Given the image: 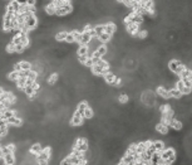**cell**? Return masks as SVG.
<instances>
[{
	"mask_svg": "<svg viewBox=\"0 0 192 165\" xmlns=\"http://www.w3.org/2000/svg\"><path fill=\"white\" fill-rule=\"evenodd\" d=\"M7 121H8L9 125L15 126V127H20V126L23 125V120H21L20 117H18L16 115H14V116H11V117H9Z\"/></svg>",
	"mask_w": 192,
	"mask_h": 165,
	"instance_id": "9c48e42d",
	"label": "cell"
},
{
	"mask_svg": "<svg viewBox=\"0 0 192 165\" xmlns=\"http://www.w3.org/2000/svg\"><path fill=\"white\" fill-rule=\"evenodd\" d=\"M15 1L20 5V7H23V5H27V1L28 0H15Z\"/></svg>",
	"mask_w": 192,
	"mask_h": 165,
	"instance_id": "74e56055",
	"label": "cell"
},
{
	"mask_svg": "<svg viewBox=\"0 0 192 165\" xmlns=\"http://www.w3.org/2000/svg\"><path fill=\"white\" fill-rule=\"evenodd\" d=\"M25 25L28 27L29 30H34L35 28L38 27V18L35 14H30L25 16Z\"/></svg>",
	"mask_w": 192,
	"mask_h": 165,
	"instance_id": "277c9868",
	"label": "cell"
},
{
	"mask_svg": "<svg viewBox=\"0 0 192 165\" xmlns=\"http://www.w3.org/2000/svg\"><path fill=\"white\" fill-rule=\"evenodd\" d=\"M7 52L8 53H15V44L13 42H9V44L7 46Z\"/></svg>",
	"mask_w": 192,
	"mask_h": 165,
	"instance_id": "1f68e13d",
	"label": "cell"
},
{
	"mask_svg": "<svg viewBox=\"0 0 192 165\" xmlns=\"http://www.w3.org/2000/svg\"><path fill=\"white\" fill-rule=\"evenodd\" d=\"M98 39L102 42V43H109V42L112 40V35L111 34H107V33H102L98 37Z\"/></svg>",
	"mask_w": 192,
	"mask_h": 165,
	"instance_id": "7402d4cb",
	"label": "cell"
},
{
	"mask_svg": "<svg viewBox=\"0 0 192 165\" xmlns=\"http://www.w3.org/2000/svg\"><path fill=\"white\" fill-rule=\"evenodd\" d=\"M15 82H16V86H18V88H19V90H24V87L27 86V83H25L27 78L25 77H19Z\"/></svg>",
	"mask_w": 192,
	"mask_h": 165,
	"instance_id": "cb8c5ba5",
	"label": "cell"
},
{
	"mask_svg": "<svg viewBox=\"0 0 192 165\" xmlns=\"http://www.w3.org/2000/svg\"><path fill=\"white\" fill-rule=\"evenodd\" d=\"M19 66H20V71L32 69V63L29 60H19Z\"/></svg>",
	"mask_w": 192,
	"mask_h": 165,
	"instance_id": "ac0fdd59",
	"label": "cell"
},
{
	"mask_svg": "<svg viewBox=\"0 0 192 165\" xmlns=\"http://www.w3.org/2000/svg\"><path fill=\"white\" fill-rule=\"evenodd\" d=\"M152 143H153V146H154V150L156 151L161 152L162 150L165 149V143L162 141V140H154V141H152Z\"/></svg>",
	"mask_w": 192,
	"mask_h": 165,
	"instance_id": "e0dca14e",
	"label": "cell"
},
{
	"mask_svg": "<svg viewBox=\"0 0 192 165\" xmlns=\"http://www.w3.org/2000/svg\"><path fill=\"white\" fill-rule=\"evenodd\" d=\"M94 116V111L91 106H87V108L84 110V113H83V117L87 119V120H91L92 117Z\"/></svg>",
	"mask_w": 192,
	"mask_h": 165,
	"instance_id": "ffe728a7",
	"label": "cell"
},
{
	"mask_svg": "<svg viewBox=\"0 0 192 165\" xmlns=\"http://www.w3.org/2000/svg\"><path fill=\"white\" fill-rule=\"evenodd\" d=\"M10 4L13 5V8H14V10H15V13H19V10H20V5L18 4V3L15 1V0H11Z\"/></svg>",
	"mask_w": 192,
	"mask_h": 165,
	"instance_id": "836d02e7",
	"label": "cell"
},
{
	"mask_svg": "<svg viewBox=\"0 0 192 165\" xmlns=\"http://www.w3.org/2000/svg\"><path fill=\"white\" fill-rule=\"evenodd\" d=\"M27 5L28 7H35V5H37V0H28Z\"/></svg>",
	"mask_w": 192,
	"mask_h": 165,
	"instance_id": "8d00e7d4",
	"label": "cell"
},
{
	"mask_svg": "<svg viewBox=\"0 0 192 165\" xmlns=\"http://www.w3.org/2000/svg\"><path fill=\"white\" fill-rule=\"evenodd\" d=\"M92 71H93V73L95 76H103L104 75V68H102L99 64H93Z\"/></svg>",
	"mask_w": 192,
	"mask_h": 165,
	"instance_id": "d6986e66",
	"label": "cell"
},
{
	"mask_svg": "<svg viewBox=\"0 0 192 165\" xmlns=\"http://www.w3.org/2000/svg\"><path fill=\"white\" fill-rule=\"evenodd\" d=\"M102 77L104 78V81H106L108 84H112V82L114 81V78H116V75H114V73H113V72H111V71H109V72L104 73V75L102 76Z\"/></svg>",
	"mask_w": 192,
	"mask_h": 165,
	"instance_id": "2e32d148",
	"label": "cell"
},
{
	"mask_svg": "<svg viewBox=\"0 0 192 165\" xmlns=\"http://www.w3.org/2000/svg\"><path fill=\"white\" fill-rule=\"evenodd\" d=\"M73 149H77V150H79V151H82V152L87 151V150L89 149V144H88V140H87L86 137H83V136L78 137V139L75 140V143H74V146H73Z\"/></svg>",
	"mask_w": 192,
	"mask_h": 165,
	"instance_id": "3957f363",
	"label": "cell"
},
{
	"mask_svg": "<svg viewBox=\"0 0 192 165\" xmlns=\"http://www.w3.org/2000/svg\"><path fill=\"white\" fill-rule=\"evenodd\" d=\"M0 165H5V159H4V155H0Z\"/></svg>",
	"mask_w": 192,
	"mask_h": 165,
	"instance_id": "f35d334b",
	"label": "cell"
},
{
	"mask_svg": "<svg viewBox=\"0 0 192 165\" xmlns=\"http://www.w3.org/2000/svg\"><path fill=\"white\" fill-rule=\"evenodd\" d=\"M4 159H5V164H7V165L15 164V155H14V152H8V154H5Z\"/></svg>",
	"mask_w": 192,
	"mask_h": 165,
	"instance_id": "5bb4252c",
	"label": "cell"
},
{
	"mask_svg": "<svg viewBox=\"0 0 192 165\" xmlns=\"http://www.w3.org/2000/svg\"><path fill=\"white\" fill-rule=\"evenodd\" d=\"M88 53V46H79L77 49V56H86Z\"/></svg>",
	"mask_w": 192,
	"mask_h": 165,
	"instance_id": "4316f807",
	"label": "cell"
},
{
	"mask_svg": "<svg viewBox=\"0 0 192 165\" xmlns=\"http://www.w3.org/2000/svg\"><path fill=\"white\" fill-rule=\"evenodd\" d=\"M121 164H134V158H133V155H131V154H127L126 152L124 154V156L121 159Z\"/></svg>",
	"mask_w": 192,
	"mask_h": 165,
	"instance_id": "9a60e30c",
	"label": "cell"
},
{
	"mask_svg": "<svg viewBox=\"0 0 192 165\" xmlns=\"http://www.w3.org/2000/svg\"><path fill=\"white\" fill-rule=\"evenodd\" d=\"M67 30H61L55 34V40L57 42H64L65 40V37H67Z\"/></svg>",
	"mask_w": 192,
	"mask_h": 165,
	"instance_id": "603a6c76",
	"label": "cell"
},
{
	"mask_svg": "<svg viewBox=\"0 0 192 165\" xmlns=\"http://www.w3.org/2000/svg\"><path fill=\"white\" fill-rule=\"evenodd\" d=\"M87 58H88L87 54H86V56H78V62L83 64V63H84L86 60H87Z\"/></svg>",
	"mask_w": 192,
	"mask_h": 165,
	"instance_id": "d590c367",
	"label": "cell"
},
{
	"mask_svg": "<svg viewBox=\"0 0 192 165\" xmlns=\"http://www.w3.org/2000/svg\"><path fill=\"white\" fill-rule=\"evenodd\" d=\"M94 28V32H95V35L97 37H99L102 33H104V25H95V27H93Z\"/></svg>",
	"mask_w": 192,
	"mask_h": 165,
	"instance_id": "f1b7e54d",
	"label": "cell"
},
{
	"mask_svg": "<svg viewBox=\"0 0 192 165\" xmlns=\"http://www.w3.org/2000/svg\"><path fill=\"white\" fill-rule=\"evenodd\" d=\"M37 77H38V73H37V72L33 71V69H29V73H28V77H27V78L35 81V79H37Z\"/></svg>",
	"mask_w": 192,
	"mask_h": 165,
	"instance_id": "4dcf8cb0",
	"label": "cell"
},
{
	"mask_svg": "<svg viewBox=\"0 0 192 165\" xmlns=\"http://www.w3.org/2000/svg\"><path fill=\"white\" fill-rule=\"evenodd\" d=\"M93 60H92V58H87V60H86V62L84 63H83V66H84L86 67V68H92V67H93Z\"/></svg>",
	"mask_w": 192,
	"mask_h": 165,
	"instance_id": "d6a6232c",
	"label": "cell"
},
{
	"mask_svg": "<svg viewBox=\"0 0 192 165\" xmlns=\"http://www.w3.org/2000/svg\"><path fill=\"white\" fill-rule=\"evenodd\" d=\"M3 93H4V88H3V87H0V96H1Z\"/></svg>",
	"mask_w": 192,
	"mask_h": 165,
	"instance_id": "ab89813d",
	"label": "cell"
},
{
	"mask_svg": "<svg viewBox=\"0 0 192 165\" xmlns=\"http://www.w3.org/2000/svg\"><path fill=\"white\" fill-rule=\"evenodd\" d=\"M170 95H171L172 99H175V100H179V99H182V96H183L181 91L177 90L176 87L170 88Z\"/></svg>",
	"mask_w": 192,
	"mask_h": 165,
	"instance_id": "7c38bea8",
	"label": "cell"
},
{
	"mask_svg": "<svg viewBox=\"0 0 192 165\" xmlns=\"http://www.w3.org/2000/svg\"><path fill=\"white\" fill-rule=\"evenodd\" d=\"M91 35L88 34V32H83L82 33V37H80V40H79V46H88V43L91 42Z\"/></svg>",
	"mask_w": 192,
	"mask_h": 165,
	"instance_id": "30bf717a",
	"label": "cell"
},
{
	"mask_svg": "<svg viewBox=\"0 0 192 165\" xmlns=\"http://www.w3.org/2000/svg\"><path fill=\"white\" fill-rule=\"evenodd\" d=\"M18 78H19V71H11L8 75V79L10 82H15Z\"/></svg>",
	"mask_w": 192,
	"mask_h": 165,
	"instance_id": "484cf974",
	"label": "cell"
},
{
	"mask_svg": "<svg viewBox=\"0 0 192 165\" xmlns=\"http://www.w3.org/2000/svg\"><path fill=\"white\" fill-rule=\"evenodd\" d=\"M182 82L186 87H192V83H191V77H187V78H182Z\"/></svg>",
	"mask_w": 192,
	"mask_h": 165,
	"instance_id": "e575fe53",
	"label": "cell"
},
{
	"mask_svg": "<svg viewBox=\"0 0 192 165\" xmlns=\"http://www.w3.org/2000/svg\"><path fill=\"white\" fill-rule=\"evenodd\" d=\"M117 32V25L113 22H108L104 24V33L107 34H111L113 37V34H114Z\"/></svg>",
	"mask_w": 192,
	"mask_h": 165,
	"instance_id": "ba28073f",
	"label": "cell"
},
{
	"mask_svg": "<svg viewBox=\"0 0 192 165\" xmlns=\"http://www.w3.org/2000/svg\"><path fill=\"white\" fill-rule=\"evenodd\" d=\"M50 152H52L50 148H43V149H41V151L37 155L38 163L41 164V165L48 164V161L50 160Z\"/></svg>",
	"mask_w": 192,
	"mask_h": 165,
	"instance_id": "7a4b0ae2",
	"label": "cell"
},
{
	"mask_svg": "<svg viewBox=\"0 0 192 165\" xmlns=\"http://www.w3.org/2000/svg\"><path fill=\"white\" fill-rule=\"evenodd\" d=\"M87 106H88V103L83 101V102H80V103H78V106H77V110H75V111H77V112L79 113V115L82 116V117H83V113H84V110L87 108Z\"/></svg>",
	"mask_w": 192,
	"mask_h": 165,
	"instance_id": "44dd1931",
	"label": "cell"
},
{
	"mask_svg": "<svg viewBox=\"0 0 192 165\" xmlns=\"http://www.w3.org/2000/svg\"><path fill=\"white\" fill-rule=\"evenodd\" d=\"M179 64H182L181 60H178V59H172L168 62V69L172 72V73H175V71L178 68V66Z\"/></svg>",
	"mask_w": 192,
	"mask_h": 165,
	"instance_id": "8fae6325",
	"label": "cell"
},
{
	"mask_svg": "<svg viewBox=\"0 0 192 165\" xmlns=\"http://www.w3.org/2000/svg\"><path fill=\"white\" fill-rule=\"evenodd\" d=\"M157 95L161 96L163 100H168V99H171L170 90L166 88L165 86H160V87H157Z\"/></svg>",
	"mask_w": 192,
	"mask_h": 165,
	"instance_id": "52a82bcc",
	"label": "cell"
},
{
	"mask_svg": "<svg viewBox=\"0 0 192 165\" xmlns=\"http://www.w3.org/2000/svg\"><path fill=\"white\" fill-rule=\"evenodd\" d=\"M84 120H86L84 117H82L77 111H74L73 116H72V119H70V126H80V125H83Z\"/></svg>",
	"mask_w": 192,
	"mask_h": 165,
	"instance_id": "5b68a950",
	"label": "cell"
},
{
	"mask_svg": "<svg viewBox=\"0 0 192 165\" xmlns=\"http://www.w3.org/2000/svg\"><path fill=\"white\" fill-rule=\"evenodd\" d=\"M41 149H43V145L39 144V143H35V144H33L30 146V148H29V151H30L32 154H34V155H38L39 152L41 151Z\"/></svg>",
	"mask_w": 192,
	"mask_h": 165,
	"instance_id": "4fadbf2b",
	"label": "cell"
},
{
	"mask_svg": "<svg viewBox=\"0 0 192 165\" xmlns=\"http://www.w3.org/2000/svg\"><path fill=\"white\" fill-rule=\"evenodd\" d=\"M168 129H170V126L163 121H161V122H158V124L156 125V132L161 134V135H166V134L168 132Z\"/></svg>",
	"mask_w": 192,
	"mask_h": 165,
	"instance_id": "8992f818",
	"label": "cell"
},
{
	"mask_svg": "<svg viewBox=\"0 0 192 165\" xmlns=\"http://www.w3.org/2000/svg\"><path fill=\"white\" fill-rule=\"evenodd\" d=\"M160 155H161V159L163 160V164H172L176 160V152L171 148L163 149L160 152Z\"/></svg>",
	"mask_w": 192,
	"mask_h": 165,
	"instance_id": "6da1fadb",
	"label": "cell"
},
{
	"mask_svg": "<svg viewBox=\"0 0 192 165\" xmlns=\"http://www.w3.org/2000/svg\"><path fill=\"white\" fill-rule=\"evenodd\" d=\"M45 14L47 15H55V7H54V4L50 3L47 5L45 8Z\"/></svg>",
	"mask_w": 192,
	"mask_h": 165,
	"instance_id": "d4e9b609",
	"label": "cell"
},
{
	"mask_svg": "<svg viewBox=\"0 0 192 165\" xmlns=\"http://www.w3.org/2000/svg\"><path fill=\"white\" fill-rule=\"evenodd\" d=\"M72 33H73V37H74V43H79L80 40V37H82V33L78 32V30H72Z\"/></svg>",
	"mask_w": 192,
	"mask_h": 165,
	"instance_id": "f546056e",
	"label": "cell"
},
{
	"mask_svg": "<svg viewBox=\"0 0 192 165\" xmlns=\"http://www.w3.org/2000/svg\"><path fill=\"white\" fill-rule=\"evenodd\" d=\"M64 43H67V44H72V43H74V37H73V33H72V30L67 33V37H65Z\"/></svg>",
	"mask_w": 192,
	"mask_h": 165,
	"instance_id": "83f0119b",
	"label": "cell"
}]
</instances>
